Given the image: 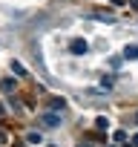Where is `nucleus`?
<instances>
[{
  "instance_id": "nucleus-10",
  "label": "nucleus",
  "mask_w": 138,
  "mask_h": 147,
  "mask_svg": "<svg viewBox=\"0 0 138 147\" xmlns=\"http://www.w3.org/2000/svg\"><path fill=\"white\" fill-rule=\"evenodd\" d=\"M63 107H66L63 98H52V110H63Z\"/></svg>"
},
{
  "instance_id": "nucleus-8",
  "label": "nucleus",
  "mask_w": 138,
  "mask_h": 147,
  "mask_svg": "<svg viewBox=\"0 0 138 147\" xmlns=\"http://www.w3.org/2000/svg\"><path fill=\"white\" fill-rule=\"evenodd\" d=\"M95 127H98V130H107V127H109L107 115H98V118H95Z\"/></svg>"
},
{
  "instance_id": "nucleus-3",
  "label": "nucleus",
  "mask_w": 138,
  "mask_h": 147,
  "mask_svg": "<svg viewBox=\"0 0 138 147\" xmlns=\"http://www.w3.org/2000/svg\"><path fill=\"white\" fill-rule=\"evenodd\" d=\"M0 90H3L6 95H15L17 92V81L15 78H3V81H0Z\"/></svg>"
},
{
  "instance_id": "nucleus-13",
  "label": "nucleus",
  "mask_w": 138,
  "mask_h": 147,
  "mask_svg": "<svg viewBox=\"0 0 138 147\" xmlns=\"http://www.w3.org/2000/svg\"><path fill=\"white\" fill-rule=\"evenodd\" d=\"M129 6H132V9H138V0H129Z\"/></svg>"
},
{
  "instance_id": "nucleus-1",
  "label": "nucleus",
  "mask_w": 138,
  "mask_h": 147,
  "mask_svg": "<svg viewBox=\"0 0 138 147\" xmlns=\"http://www.w3.org/2000/svg\"><path fill=\"white\" fill-rule=\"evenodd\" d=\"M86 49H89V43H86V40H81V38H75L72 43H69V52H72V55H84Z\"/></svg>"
},
{
  "instance_id": "nucleus-7",
  "label": "nucleus",
  "mask_w": 138,
  "mask_h": 147,
  "mask_svg": "<svg viewBox=\"0 0 138 147\" xmlns=\"http://www.w3.org/2000/svg\"><path fill=\"white\" fill-rule=\"evenodd\" d=\"M12 69H15V75H20V78L26 75V69H23V63H20V61H12Z\"/></svg>"
},
{
  "instance_id": "nucleus-6",
  "label": "nucleus",
  "mask_w": 138,
  "mask_h": 147,
  "mask_svg": "<svg viewBox=\"0 0 138 147\" xmlns=\"http://www.w3.org/2000/svg\"><path fill=\"white\" fill-rule=\"evenodd\" d=\"M95 20H104V23H115L112 12H95Z\"/></svg>"
},
{
  "instance_id": "nucleus-11",
  "label": "nucleus",
  "mask_w": 138,
  "mask_h": 147,
  "mask_svg": "<svg viewBox=\"0 0 138 147\" xmlns=\"http://www.w3.org/2000/svg\"><path fill=\"white\" fill-rule=\"evenodd\" d=\"M129 147H138V136H132V141H129Z\"/></svg>"
},
{
  "instance_id": "nucleus-5",
  "label": "nucleus",
  "mask_w": 138,
  "mask_h": 147,
  "mask_svg": "<svg viewBox=\"0 0 138 147\" xmlns=\"http://www.w3.org/2000/svg\"><path fill=\"white\" fill-rule=\"evenodd\" d=\"M26 141H29V144H40V141H43V136H40L38 130H29V133H26Z\"/></svg>"
},
{
  "instance_id": "nucleus-14",
  "label": "nucleus",
  "mask_w": 138,
  "mask_h": 147,
  "mask_svg": "<svg viewBox=\"0 0 138 147\" xmlns=\"http://www.w3.org/2000/svg\"><path fill=\"white\" fill-rule=\"evenodd\" d=\"M0 115H3V107H0Z\"/></svg>"
},
{
  "instance_id": "nucleus-2",
  "label": "nucleus",
  "mask_w": 138,
  "mask_h": 147,
  "mask_svg": "<svg viewBox=\"0 0 138 147\" xmlns=\"http://www.w3.org/2000/svg\"><path fill=\"white\" fill-rule=\"evenodd\" d=\"M40 121H43L46 127H60V124H63V118H60L58 113H46V115H40Z\"/></svg>"
},
{
  "instance_id": "nucleus-4",
  "label": "nucleus",
  "mask_w": 138,
  "mask_h": 147,
  "mask_svg": "<svg viewBox=\"0 0 138 147\" xmlns=\"http://www.w3.org/2000/svg\"><path fill=\"white\" fill-rule=\"evenodd\" d=\"M124 58H127V61H138V46H135V43H129V46L124 49Z\"/></svg>"
},
{
  "instance_id": "nucleus-12",
  "label": "nucleus",
  "mask_w": 138,
  "mask_h": 147,
  "mask_svg": "<svg viewBox=\"0 0 138 147\" xmlns=\"http://www.w3.org/2000/svg\"><path fill=\"white\" fill-rule=\"evenodd\" d=\"M78 147H92V144L89 141H78Z\"/></svg>"
},
{
  "instance_id": "nucleus-16",
  "label": "nucleus",
  "mask_w": 138,
  "mask_h": 147,
  "mask_svg": "<svg viewBox=\"0 0 138 147\" xmlns=\"http://www.w3.org/2000/svg\"><path fill=\"white\" fill-rule=\"evenodd\" d=\"M112 147H118V144H112Z\"/></svg>"
},
{
  "instance_id": "nucleus-15",
  "label": "nucleus",
  "mask_w": 138,
  "mask_h": 147,
  "mask_svg": "<svg viewBox=\"0 0 138 147\" xmlns=\"http://www.w3.org/2000/svg\"><path fill=\"white\" fill-rule=\"evenodd\" d=\"M135 121H138V115H135Z\"/></svg>"
},
{
  "instance_id": "nucleus-9",
  "label": "nucleus",
  "mask_w": 138,
  "mask_h": 147,
  "mask_svg": "<svg viewBox=\"0 0 138 147\" xmlns=\"http://www.w3.org/2000/svg\"><path fill=\"white\" fill-rule=\"evenodd\" d=\"M112 138H115V144H124V141H127V133H124V130H115Z\"/></svg>"
}]
</instances>
